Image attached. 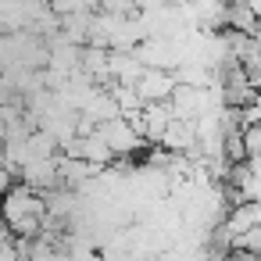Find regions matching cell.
Listing matches in <instances>:
<instances>
[{"label":"cell","instance_id":"1","mask_svg":"<svg viewBox=\"0 0 261 261\" xmlns=\"http://www.w3.org/2000/svg\"><path fill=\"white\" fill-rule=\"evenodd\" d=\"M0 215H4L8 232L33 236V232L43 225V197H40V190H33V186H25V182L4 190V200H0Z\"/></svg>","mask_w":261,"mask_h":261},{"label":"cell","instance_id":"3","mask_svg":"<svg viewBox=\"0 0 261 261\" xmlns=\"http://www.w3.org/2000/svg\"><path fill=\"white\" fill-rule=\"evenodd\" d=\"M97 136L115 150V154H129V150H136L143 140L129 129V122L122 118V115H115V118H104V122H97Z\"/></svg>","mask_w":261,"mask_h":261},{"label":"cell","instance_id":"4","mask_svg":"<svg viewBox=\"0 0 261 261\" xmlns=\"http://www.w3.org/2000/svg\"><path fill=\"white\" fill-rule=\"evenodd\" d=\"M93 4H100V11H108V15H133L136 0H93Z\"/></svg>","mask_w":261,"mask_h":261},{"label":"cell","instance_id":"2","mask_svg":"<svg viewBox=\"0 0 261 261\" xmlns=\"http://www.w3.org/2000/svg\"><path fill=\"white\" fill-rule=\"evenodd\" d=\"M172 86H175V75L165 72V68H154V65H143V72L133 79V90L140 93L143 104L147 100H168Z\"/></svg>","mask_w":261,"mask_h":261}]
</instances>
